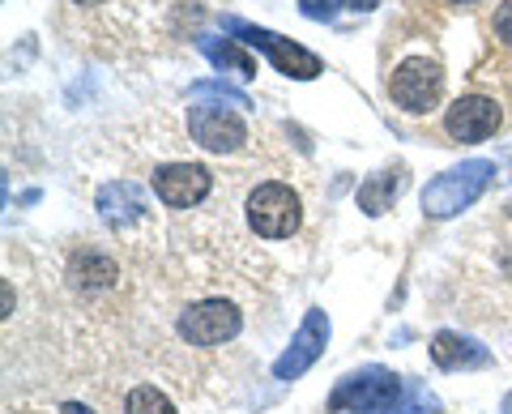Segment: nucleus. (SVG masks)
<instances>
[{
  "instance_id": "1",
  "label": "nucleus",
  "mask_w": 512,
  "mask_h": 414,
  "mask_svg": "<svg viewBox=\"0 0 512 414\" xmlns=\"http://www.w3.org/2000/svg\"><path fill=\"white\" fill-rule=\"evenodd\" d=\"M495 180V163L491 158H466V163L440 171L436 180L423 188V214L427 218H457L461 210L487 193V184Z\"/></svg>"
},
{
  "instance_id": "2",
  "label": "nucleus",
  "mask_w": 512,
  "mask_h": 414,
  "mask_svg": "<svg viewBox=\"0 0 512 414\" xmlns=\"http://www.w3.org/2000/svg\"><path fill=\"white\" fill-rule=\"evenodd\" d=\"M402 397H406V380L372 363V368H359L333 385L329 410L333 414H389Z\"/></svg>"
},
{
  "instance_id": "3",
  "label": "nucleus",
  "mask_w": 512,
  "mask_h": 414,
  "mask_svg": "<svg viewBox=\"0 0 512 414\" xmlns=\"http://www.w3.org/2000/svg\"><path fill=\"white\" fill-rule=\"evenodd\" d=\"M299 193L291 184H256L248 193V227L261 235V240H286V235L299 231Z\"/></svg>"
},
{
  "instance_id": "4",
  "label": "nucleus",
  "mask_w": 512,
  "mask_h": 414,
  "mask_svg": "<svg viewBox=\"0 0 512 414\" xmlns=\"http://www.w3.org/2000/svg\"><path fill=\"white\" fill-rule=\"evenodd\" d=\"M227 30H235L239 43H248V47H256V52H265L269 60H274V69L286 73V77H295V82H312V77L325 73V65H320L316 52H308V47H299L291 39L274 35V30L248 26V22H239V18H227Z\"/></svg>"
},
{
  "instance_id": "5",
  "label": "nucleus",
  "mask_w": 512,
  "mask_h": 414,
  "mask_svg": "<svg viewBox=\"0 0 512 414\" xmlns=\"http://www.w3.org/2000/svg\"><path fill=\"white\" fill-rule=\"evenodd\" d=\"M389 94H393L397 107L410 111V116H427V111L440 103V94H444V69L436 65V60H427V56H410V60H402V65L393 69Z\"/></svg>"
},
{
  "instance_id": "6",
  "label": "nucleus",
  "mask_w": 512,
  "mask_h": 414,
  "mask_svg": "<svg viewBox=\"0 0 512 414\" xmlns=\"http://www.w3.org/2000/svg\"><path fill=\"white\" fill-rule=\"evenodd\" d=\"M325 346H329V316H325V308H308L303 312V325L295 329L291 346L274 359V380H282V385L299 380L320 355H325Z\"/></svg>"
},
{
  "instance_id": "7",
  "label": "nucleus",
  "mask_w": 512,
  "mask_h": 414,
  "mask_svg": "<svg viewBox=\"0 0 512 414\" xmlns=\"http://www.w3.org/2000/svg\"><path fill=\"white\" fill-rule=\"evenodd\" d=\"M239 329H244V316L227 299H201L180 316V338L188 346H222L239 338Z\"/></svg>"
},
{
  "instance_id": "8",
  "label": "nucleus",
  "mask_w": 512,
  "mask_h": 414,
  "mask_svg": "<svg viewBox=\"0 0 512 414\" xmlns=\"http://www.w3.org/2000/svg\"><path fill=\"white\" fill-rule=\"evenodd\" d=\"M188 133L201 150H210V154H231L248 141L244 120L222 103H192L188 107Z\"/></svg>"
},
{
  "instance_id": "9",
  "label": "nucleus",
  "mask_w": 512,
  "mask_h": 414,
  "mask_svg": "<svg viewBox=\"0 0 512 414\" xmlns=\"http://www.w3.org/2000/svg\"><path fill=\"white\" fill-rule=\"evenodd\" d=\"M500 124H504V111L495 107V99H487V94H461V99L444 111V133L453 141H466V146L487 141Z\"/></svg>"
},
{
  "instance_id": "10",
  "label": "nucleus",
  "mask_w": 512,
  "mask_h": 414,
  "mask_svg": "<svg viewBox=\"0 0 512 414\" xmlns=\"http://www.w3.org/2000/svg\"><path fill=\"white\" fill-rule=\"evenodd\" d=\"M210 188H214V175L201 163H167L154 171V193L171 210H192L197 201L210 197Z\"/></svg>"
},
{
  "instance_id": "11",
  "label": "nucleus",
  "mask_w": 512,
  "mask_h": 414,
  "mask_svg": "<svg viewBox=\"0 0 512 414\" xmlns=\"http://www.w3.org/2000/svg\"><path fill=\"white\" fill-rule=\"evenodd\" d=\"M431 359H436V368H444V372H470V368H487L491 350L483 342L466 338V333L440 329L436 338H431Z\"/></svg>"
},
{
  "instance_id": "12",
  "label": "nucleus",
  "mask_w": 512,
  "mask_h": 414,
  "mask_svg": "<svg viewBox=\"0 0 512 414\" xmlns=\"http://www.w3.org/2000/svg\"><path fill=\"white\" fill-rule=\"evenodd\" d=\"M94 210L107 227H128V222H137L146 214V193L133 184V180H111L99 188V197H94Z\"/></svg>"
},
{
  "instance_id": "13",
  "label": "nucleus",
  "mask_w": 512,
  "mask_h": 414,
  "mask_svg": "<svg viewBox=\"0 0 512 414\" xmlns=\"http://www.w3.org/2000/svg\"><path fill=\"white\" fill-rule=\"evenodd\" d=\"M69 278H73V286H82V291H107V286H116L120 265L99 248H82V252H73V261H69Z\"/></svg>"
},
{
  "instance_id": "14",
  "label": "nucleus",
  "mask_w": 512,
  "mask_h": 414,
  "mask_svg": "<svg viewBox=\"0 0 512 414\" xmlns=\"http://www.w3.org/2000/svg\"><path fill=\"white\" fill-rule=\"evenodd\" d=\"M402 184H406L402 167H389V171L372 175V180H363V184H359V193H355L359 210H363L367 218H380L384 210H393V201H397V197H402Z\"/></svg>"
},
{
  "instance_id": "15",
  "label": "nucleus",
  "mask_w": 512,
  "mask_h": 414,
  "mask_svg": "<svg viewBox=\"0 0 512 414\" xmlns=\"http://www.w3.org/2000/svg\"><path fill=\"white\" fill-rule=\"evenodd\" d=\"M197 47L210 56L214 69H227L235 77H244V82H252V77H256V60L235 39H210V35H205V39H197Z\"/></svg>"
},
{
  "instance_id": "16",
  "label": "nucleus",
  "mask_w": 512,
  "mask_h": 414,
  "mask_svg": "<svg viewBox=\"0 0 512 414\" xmlns=\"http://www.w3.org/2000/svg\"><path fill=\"white\" fill-rule=\"evenodd\" d=\"M124 414H180V410L171 406V397H167L163 389H154V385H137L133 393H128Z\"/></svg>"
},
{
  "instance_id": "17",
  "label": "nucleus",
  "mask_w": 512,
  "mask_h": 414,
  "mask_svg": "<svg viewBox=\"0 0 512 414\" xmlns=\"http://www.w3.org/2000/svg\"><path fill=\"white\" fill-rule=\"evenodd\" d=\"M389 414H440V402H436V393H431L423 380H410L406 397H402V402H397Z\"/></svg>"
},
{
  "instance_id": "18",
  "label": "nucleus",
  "mask_w": 512,
  "mask_h": 414,
  "mask_svg": "<svg viewBox=\"0 0 512 414\" xmlns=\"http://www.w3.org/2000/svg\"><path fill=\"white\" fill-rule=\"evenodd\" d=\"M188 94H192V99H218V103H231V107H252V103H248V94L231 90L227 82H192Z\"/></svg>"
},
{
  "instance_id": "19",
  "label": "nucleus",
  "mask_w": 512,
  "mask_h": 414,
  "mask_svg": "<svg viewBox=\"0 0 512 414\" xmlns=\"http://www.w3.org/2000/svg\"><path fill=\"white\" fill-rule=\"evenodd\" d=\"M299 13L312 22H333V13H338V5L333 0H299Z\"/></svg>"
},
{
  "instance_id": "20",
  "label": "nucleus",
  "mask_w": 512,
  "mask_h": 414,
  "mask_svg": "<svg viewBox=\"0 0 512 414\" xmlns=\"http://www.w3.org/2000/svg\"><path fill=\"white\" fill-rule=\"evenodd\" d=\"M491 30H495V39H500L504 47H512V0H504V5L495 9V22H491Z\"/></svg>"
},
{
  "instance_id": "21",
  "label": "nucleus",
  "mask_w": 512,
  "mask_h": 414,
  "mask_svg": "<svg viewBox=\"0 0 512 414\" xmlns=\"http://www.w3.org/2000/svg\"><path fill=\"white\" fill-rule=\"evenodd\" d=\"M342 5H346V9H355V13H372L380 0H342Z\"/></svg>"
},
{
  "instance_id": "22",
  "label": "nucleus",
  "mask_w": 512,
  "mask_h": 414,
  "mask_svg": "<svg viewBox=\"0 0 512 414\" xmlns=\"http://www.w3.org/2000/svg\"><path fill=\"white\" fill-rule=\"evenodd\" d=\"M60 414H94V410H90V406H82V402H64V406H60Z\"/></svg>"
},
{
  "instance_id": "23",
  "label": "nucleus",
  "mask_w": 512,
  "mask_h": 414,
  "mask_svg": "<svg viewBox=\"0 0 512 414\" xmlns=\"http://www.w3.org/2000/svg\"><path fill=\"white\" fill-rule=\"evenodd\" d=\"M500 414H512V393L504 397V406H500Z\"/></svg>"
},
{
  "instance_id": "24",
  "label": "nucleus",
  "mask_w": 512,
  "mask_h": 414,
  "mask_svg": "<svg viewBox=\"0 0 512 414\" xmlns=\"http://www.w3.org/2000/svg\"><path fill=\"white\" fill-rule=\"evenodd\" d=\"M448 5H478V0H448Z\"/></svg>"
},
{
  "instance_id": "25",
  "label": "nucleus",
  "mask_w": 512,
  "mask_h": 414,
  "mask_svg": "<svg viewBox=\"0 0 512 414\" xmlns=\"http://www.w3.org/2000/svg\"><path fill=\"white\" fill-rule=\"evenodd\" d=\"M77 5H103V0H77Z\"/></svg>"
}]
</instances>
